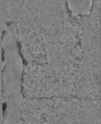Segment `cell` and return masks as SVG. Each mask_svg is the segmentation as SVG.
I'll return each mask as SVG.
<instances>
[{
    "label": "cell",
    "instance_id": "1",
    "mask_svg": "<svg viewBox=\"0 0 101 124\" xmlns=\"http://www.w3.org/2000/svg\"><path fill=\"white\" fill-rule=\"evenodd\" d=\"M25 124H101V117L86 110L61 108L41 112Z\"/></svg>",
    "mask_w": 101,
    "mask_h": 124
}]
</instances>
